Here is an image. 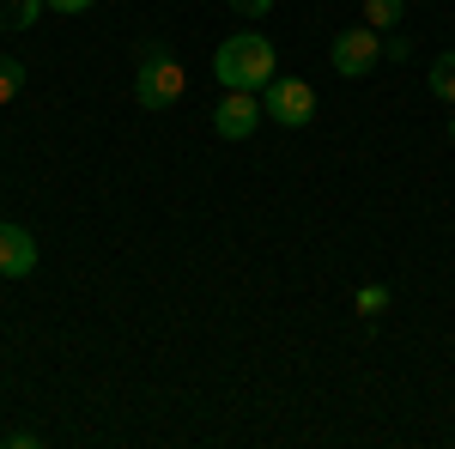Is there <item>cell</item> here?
Segmentation results:
<instances>
[{"instance_id": "1", "label": "cell", "mask_w": 455, "mask_h": 449, "mask_svg": "<svg viewBox=\"0 0 455 449\" xmlns=\"http://www.w3.org/2000/svg\"><path fill=\"white\" fill-rule=\"evenodd\" d=\"M212 73H219L225 92H267V79L280 73V55H274V43H267L261 31H237V36L219 43Z\"/></svg>"}, {"instance_id": "2", "label": "cell", "mask_w": 455, "mask_h": 449, "mask_svg": "<svg viewBox=\"0 0 455 449\" xmlns=\"http://www.w3.org/2000/svg\"><path fill=\"white\" fill-rule=\"evenodd\" d=\"M182 92H188L182 61H176L171 49H152V55L140 61V73H134V98H140V109H171Z\"/></svg>"}, {"instance_id": "3", "label": "cell", "mask_w": 455, "mask_h": 449, "mask_svg": "<svg viewBox=\"0 0 455 449\" xmlns=\"http://www.w3.org/2000/svg\"><path fill=\"white\" fill-rule=\"evenodd\" d=\"M328 61L340 79H364V73H377L383 61V31H371V25H352V31L334 36V49H328Z\"/></svg>"}, {"instance_id": "4", "label": "cell", "mask_w": 455, "mask_h": 449, "mask_svg": "<svg viewBox=\"0 0 455 449\" xmlns=\"http://www.w3.org/2000/svg\"><path fill=\"white\" fill-rule=\"evenodd\" d=\"M261 109L280 122V128H304L315 116V92H310V79H291V73H274L267 79V92H261Z\"/></svg>"}, {"instance_id": "5", "label": "cell", "mask_w": 455, "mask_h": 449, "mask_svg": "<svg viewBox=\"0 0 455 449\" xmlns=\"http://www.w3.org/2000/svg\"><path fill=\"white\" fill-rule=\"evenodd\" d=\"M261 92H225L219 104H212V134L219 140H249L261 128Z\"/></svg>"}, {"instance_id": "6", "label": "cell", "mask_w": 455, "mask_h": 449, "mask_svg": "<svg viewBox=\"0 0 455 449\" xmlns=\"http://www.w3.org/2000/svg\"><path fill=\"white\" fill-rule=\"evenodd\" d=\"M0 274L6 279H31L36 274V237L25 225H12V219H0Z\"/></svg>"}, {"instance_id": "7", "label": "cell", "mask_w": 455, "mask_h": 449, "mask_svg": "<svg viewBox=\"0 0 455 449\" xmlns=\"http://www.w3.org/2000/svg\"><path fill=\"white\" fill-rule=\"evenodd\" d=\"M43 19V0H0V31H31Z\"/></svg>"}, {"instance_id": "8", "label": "cell", "mask_w": 455, "mask_h": 449, "mask_svg": "<svg viewBox=\"0 0 455 449\" xmlns=\"http://www.w3.org/2000/svg\"><path fill=\"white\" fill-rule=\"evenodd\" d=\"M425 85H431V98H443V104L455 109V49L431 61V73H425Z\"/></svg>"}, {"instance_id": "9", "label": "cell", "mask_w": 455, "mask_h": 449, "mask_svg": "<svg viewBox=\"0 0 455 449\" xmlns=\"http://www.w3.org/2000/svg\"><path fill=\"white\" fill-rule=\"evenodd\" d=\"M407 19V0H364V25L371 31H395Z\"/></svg>"}, {"instance_id": "10", "label": "cell", "mask_w": 455, "mask_h": 449, "mask_svg": "<svg viewBox=\"0 0 455 449\" xmlns=\"http://www.w3.org/2000/svg\"><path fill=\"white\" fill-rule=\"evenodd\" d=\"M19 85H25V68H19L12 55H0V104H12V98H19Z\"/></svg>"}, {"instance_id": "11", "label": "cell", "mask_w": 455, "mask_h": 449, "mask_svg": "<svg viewBox=\"0 0 455 449\" xmlns=\"http://www.w3.org/2000/svg\"><path fill=\"white\" fill-rule=\"evenodd\" d=\"M358 310H364V316H383L388 310V285H364V292H358Z\"/></svg>"}, {"instance_id": "12", "label": "cell", "mask_w": 455, "mask_h": 449, "mask_svg": "<svg viewBox=\"0 0 455 449\" xmlns=\"http://www.w3.org/2000/svg\"><path fill=\"white\" fill-rule=\"evenodd\" d=\"M231 12H237V19H267L274 0H231Z\"/></svg>"}, {"instance_id": "13", "label": "cell", "mask_w": 455, "mask_h": 449, "mask_svg": "<svg viewBox=\"0 0 455 449\" xmlns=\"http://www.w3.org/2000/svg\"><path fill=\"white\" fill-rule=\"evenodd\" d=\"M407 55H413V43H407V36H388V43H383V61H407Z\"/></svg>"}, {"instance_id": "14", "label": "cell", "mask_w": 455, "mask_h": 449, "mask_svg": "<svg viewBox=\"0 0 455 449\" xmlns=\"http://www.w3.org/2000/svg\"><path fill=\"white\" fill-rule=\"evenodd\" d=\"M43 6H49V12H68V19H73V12H85L92 0H43Z\"/></svg>"}, {"instance_id": "15", "label": "cell", "mask_w": 455, "mask_h": 449, "mask_svg": "<svg viewBox=\"0 0 455 449\" xmlns=\"http://www.w3.org/2000/svg\"><path fill=\"white\" fill-rule=\"evenodd\" d=\"M450 140H455V109H450Z\"/></svg>"}]
</instances>
